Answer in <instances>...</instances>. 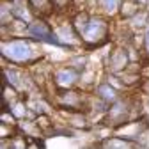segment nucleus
Listing matches in <instances>:
<instances>
[{"mask_svg": "<svg viewBox=\"0 0 149 149\" xmlns=\"http://www.w3.org/2000/svg\"><path fill=\"white\" fill-rule=\"evenodd\" d=\"M43 46V43L29 36H6L0 43V53L6 62L25 68L46 57Z\"/></svg>", "mask_w": 149, "mask_h": 149, "instance_id": "1", "label": "nucleus"}, {"mask_svg": "<svg viewBox=\"0 0 149 149\" xmlns=\"http://www.w3.org/2000/svg\"><path fill=\"white\" fill-rule=\"evenodd\" d=\"M110 36V18L101 13H91V20L85 30L82 32L84 39V50H96L108 43Z\"/></svg>", "mask_w": 149, "mask_h": 149, "instance_id": "2", "label": "nucleus"}, {"mask_svg": "<svg viewBox=\"0 0 149 149\" xmlns=\"http://www.w3.org/2000/svg\"><path fill=\"white\" fill-rule=\"evenodd\" d=\"M80 74L82 71L74 69L73 66H69L68 62L55 68L52 73V85L55 87V91H61V89H73V87H78L80 84Z\"/></svg>", "mask_w": 149, "mask_h": 149, "instance_id": "3", "label": "nucleus"}, {"mask_svg": "<svg viewBox=\"0 0 149 149\" xmlns=\"http://www.w3.org/2000/svg\"><path fill=\"white\" fill-rule=\"evenodd\" d=\"M55 32H57L59 39H61V45H62V50H69V52H77L78 48H84V39L80 32L73 27V23L68 20V22H62L55 27Z\"/></svg>", "mask_w": 149, "mask_h": 149, "instance_id": "4", "label": "nucleus"}, {"mask_svg": "<svg viewBox=\"0 0 149 149\" xmlns=\"http://www.w3.org/2000/svg\"><path fill=\"white\" fill-rule=\"evenodd\" d=\"M132 64L130 55L124 45H117L114 48H110L108 57H107V66H105V73H121L124 69H128V66Z\"/></svg>", "mask_w": 149, "mask_h": 149, "instance_id": "5", "label": "nucleus"}, {"mask_svg": "<svg viewBox=\"0 0 149 149\" xmlns=\"http://www.w3.org/2000/svg\"><path fill=\"white\" fill-rule=\"evenodd\" d=\"M92 94L100 96L101 100H105V101H108V103H114V101L123 94V92H121V91H117L114 85H110V84L103 78V80H100V82L96 84L94 91H92Z\"/></svg>", "mask_w": 149, "mask_h": 149, "instance_id": "6", "label": "nucleus"}, {"mask_svg": "<svg viewBox=\"0 0 149 149\" xmlns=\"http://www.w3.org/2000/svg\"><path fill=\"white\" fill-rule=\"evenodd\" d=\"M123 2H124V0H96L94 11L108 16L110 20H112V18H117L119 16V11H121Z\"/></svg>", "mask_w": 149, "mask_h": 149, "instance_id": "7", "label": "nucleus"}, {"mask_svg": "<svg viewBox=\"0 0 149 149\" xmlns=\"http://www.w3.org/2000/svg\"><path fill=\"white\" fill-rule=\"evenodd\" d=\"M101 147L103 149H132V147H137V142L130 140L126 137H121V135H110L107 139H103L101 142Z\"/></svg>", "mask_w": 149, "mask_h": 149, "instance_id": "8", "label": "nucleus"}, {"mask_svg": "<svg viewBox=\"0 0 149 149\" xmlns=\"http://www.w3.org/2000/svg\"><path fill=\"white\" fill-rule=\"evenodd\" d=\"M130 25V29L135 32H144L149 27V9L147 7H140L128 22H124Z\"/></svg>", "mask_w": 149, "mask_h": 149, "instance_id": "9", "label": "nucleus"}, {"mask_svg": "<svg viewBox=\"0 0 149 149\" xmlns=\"http://www.w3.org/2000/svg\"><path fill=\"white\" fill-rule=\"evenodd\" d=\"M29 6L36 18H50L55 13L53 0H29Z\"/></svg>", "mask_w": 149, "mask_h": 149, "instance_id": "10", "label": "nucleus"}, {"mask_svg": "<svg viewBox=\"0 0 149 149\" xmlns=\"http://www.w3.org/2000/svg\"><path fill=\"white\" fill-rule=\"evenodd\" d=\"M11 7H13L14 16L20 18V20H25L27 23L36 20V14L32 13V9L29 6V0H11Z\"/></svg>", "mask_w": 149, "mask_h": 149, "instance_id": "11", "label": "nucleus"}, {"mask_svg": "<svg viewBox=\"0 0 149 149\" xmlns=\"http://www.w3.org/2000/svg\"><path fill=\"white\" fill-rule=\"evenodd\" d=\"M66 62L78 71H85L87 68H91V55L87 52H74V55H71Z\"/></svg>", "mask_w": 149, "mask_h": 149, "instance_id": "12", "label": "nucleus"}, {"mask_svg": "<svg viewBox=\"0 0 149 149\" xmlns=\"http://www.w3.org/2000/svg\"><path fill=\"white\" fill-rule=\"evenodd\" d=\"M6 108H9V110L13 112V116H14L18 121L27 119V116H29V103H27L23 98H18V100H14V101L7 103V105H6Z\"/></svg>", "mask_w": 149, "mask_h": 149, "instance_id": "13", "label": "nucleus"}, {"mask_svg": "<svg viewBox=\"0 0 149 149\" xmlns=\"http://www.w3.org/2000/svg\"><path fill=\"white\" fill-rule=\"evenodd\" d=\"M98 82H100V80L96 78V71L87 68V69L82 71V74H80V84H78V87L84 89V91H87V92H92Z\"/></svg>", "mask_w": 149, "mask_h": 149, "instance_id": "14", "label": "nucleus"}, {"mask_svg": "<svg viewBox=\"0 0 149 149\" xmlns=\"http://www.w3.org/2000/svg\"><path fill=\"white\" fill-rule=\"evenodd\" d=\"M139 9H140V6L135 2V0H124L123 6H121V11H119L117 20H119V22H128Z\"/></svg>", "mask_w": 149, "mask_h": 149, "instance_id": "15", "label": "nucleus"}, {"mask_svg": "<svg viewBox=\"0 0 149 149\" xmlns=\"http://www.w3.org/2000/svg\"><path fill=\"white\" fill-rule=\"evenodd\" d=\"M119 77L123 78V82L126 84L128 89H132V87H137L142 84V74L139 71H132V69H124L119 73Z\"/></svg>", "mask_w": 149, "mask_h": 149, "instance_id": "16", "label": "nucleus"}, {"mask_svg": "<svg viewBox=\"0 0 149 149\" xmlns=\"http://www.w3.org/2000/svg\"><path fill=\"white\" fill-rule=\"evenodd\" d=\"M14 13H13V7H11V2H7V0H2V4H0V23H2V27L9 25L13 20H14Z\"/></svg>", "mask_w": 149, "mask_h": 149, "instance_id": "17", "label": "nucleus"}, {"mask_svg": "<svg viewBox=\"0 0 149 149\" xmlns=\"http://www.w3.org/2000/svg\"><path fill=\"white\" fill-rule=\"evenodd\" d=\"M105 80H107L110 85H114L117 91H121V92H128V87H126V84L123 82V78L119 77V73H108V71H107Z\"/></svg>", "mask_w": 149, "mask_h": 149, "instance_id": "18", "label": "nucleus"}, {"mask_svg": "<svg viewBox=\"0 0 149 149\" xmlns=\"http://www.w3.org/2000/svg\"><path fill=\"white\" fill-rule=\"evenodd\" d=\"M53 4H55V11H66L77 4V0H53Z\"/></svg>", "mask_w": 149, "mask_h": 149, "instance_id": "19", "label": "nucleus"}, {"mask_svg": "<svg viewBox=\"0 0 149 149\" xmlns=\"http://www.w3.org/2000/svg\"><path fill=\"white\" fill-rule=\"evenodd\" d=\"M142 53L146 59H149V27L142 32Z\"/></svg>", "mask_w": 149, "mask_h": 149, "instance_id": "20", "label": "nucleus"}, {"mask_svg": "<svg viewBox=\"0 0 149 149\" xmlns=\"http://www.w3.org/2000/svg\"><path fill=\"white\" fill-rule=\"evenodd\" d=\"M135 2H137L140 7H147V6H149V0H135Z\"/></svg>", "mask_w": 149, "mask_h": 149, "instance_id": "21", "label": "nucleus"}, {"mask_svg": "<svg viewBox=\"0 0 149 149\" xmlns=\"http://www.w3.org/2000/svg\"><path fill=\"white\" fill-rule=\"evenodd\" d=\"M87 0H77V4H85Z\"/></svg>", "mask_w": 149, "mask_h": 149, "instance_id": "22", "label": "nucleus"}, {"mask_svg": "<svg viewBox=\"0 0 149 149\" xmlns=\"http://www.w3.org/2000/svg\"><path fill=\"white\" fill-rule=\"evenodd\" d=\"M7 2H11V0H7Z\"/></svg>", "mask_w": 149, "mask_h": 149, "instance_id": "23", "label": "nucleus"}]
</instances>
